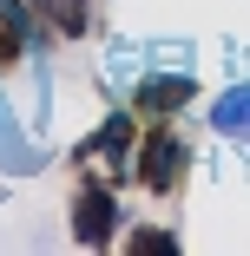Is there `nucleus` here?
Returning <instances> with one entry per match:
<instances>
[{
    "mask_svg": "<svg viewBox=\"0 0 250 256\" xmlns=\"http://www.w3.org/2000/svg\"><path fill=\"white\" fill-rule=\"evenodd\" d=\"M191 178V144L171 118H152V132H138V151H132V184L145 197H178Z\"/></svg>",
    "mask_w": 250,
    "mask_h": 256,
    "instance_id": "1",
    "label": "nucleus"
},
{
    "mask_svg": "<svg viewBox=\"0 0 250 256\" xmlns=\"http://www.w3.org/2000/svg\"><path fill=\"white\" fill-rule=\"evenodd\" d=\"M66 230H73V243H79V250H112V243L125 236L119 184H106V178L79 171V184H73V197H66Z\"/></svg>",
    "mask_w": 250,
    "mask_h": 256,
    "instance_id": "2",
    "label": "nucleus"
},
{
    "mask_svg": "<svg viewBox=\"0 0 250 256\" xmlns=\"http://www.w3.org/2000/svg\"><path fill=\"white\" fill-rule=\"evenodd\" d=\"M132 151H138V118H132V106H112L73 144V164L92 171V178H106V184H125L132 178Z\"/></svg>",
    "mask_w": 250,
    "mask_h": 256,
    "instance_id": "3",
    "label": "nucleus"
},
{
    "mask_svg": "<svg viewBox=\"0 0 250 256\" xmlns=\"http://www.w3.org/2000/svg\"><path fill=\"white\" fill-rule=\"evenodd\" d=\"M125 98H132V112H145V118H178L197 98V79H191V66H152V72H132Z\"/></svg>",
    "mask_w": 250,
    "mask_h": 256,
    "instance_id": "4",
    "label": "nucleus"
},
{
    "mask_svg": "<svg viewBox=\"0 0 250 256\" xmlns=\"http://www.w3.org/2000/svg\"><path fill=\"white\" fill-rule=\"evenodd\" d=\"M0 171H7V178H40L46 171V151L33 144V132L7 106V92H0Z\"/></svg>",
    "mask_w": 250,
    "mask_h": 256,
    "instance_id": "5",
    "label": "nucleus"
},
{
    "mask_svg": "<svg viewBox=\"0 0 250 256\" xmlns=\"http://www.w3.org/2000/svg\"><path fill=\"white\" fill-rule=\"evenodd\" d=\"M204 118H211V132L217 138H230V144H250V79H237V86H224L211 106H204Z\"/></svg>",
    "mask_w": 250,
    "mask_h": 256,
    "instance_id": "6",
    "label": "nucleus"
},
{
    "mask_svg": "<svg viewBox=\"0 0 250 256\" xmlns=\"http://www.w3.org/2000/svg\"><path fill=\"white\" fill-rule=\"evenodd\" d=\"M33 7L27 0H0V72H14L27 60V46H33Z\"/></svg>",
    "mask_w": 250,
    "mask_h": 256,
    "instance_id": "7",
    "label": "nucleus"
},
{
    "mask_svg": "<svg viewBox=\"0 0 250 256\" xmlns=\"http://www.w3.org/2000/svg\"><path fill=\"white\" fill-rule=\"evenodd\" d=\"M27 7L46 20V33H60V40H86V33H92V14H99V0H27Z\"/></svg>",
    "mask_w": 250,
    "mask_h": 256,
    "instance_id": "8",
    "label": "nucleus"
},
{
    "mask_svg": "<svg viewBox=\"0 0 250 256\" xmlns=\"http://www.w3.org/2000/svg\"><path fill=\"white\" fill-rule=\"evenodd\" d=\"M125 250H165V256H178L184 236H178V230H152V224H145V230H125Z\"/></svg>",
    "mask_w": 250,
    "mask_h": 256,
    "instance_id": "9",
    "label": "nucleus"
}]
</instances>
